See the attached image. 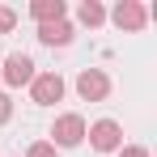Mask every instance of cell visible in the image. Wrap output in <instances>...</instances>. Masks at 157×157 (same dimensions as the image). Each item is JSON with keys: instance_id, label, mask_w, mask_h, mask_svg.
Here are the masks:
<instances>
[{"instance_id": "4", "label": "cell", "mask_w": 157, "mask_h": 157, "mask_svg": "<svg viewBox=\"0 0 157 157\" xmlns=\"http://www.w3.org/2000/svg\"><path fill=\"white\" fill-rule=\"evenodd\" d=\"M77 94L85 98V102H102L106 94H110V81H106V72L102 68H85L77 77Z\"/></svg>"}, {"instance_id": "11", "label": "cell", "mask_w": 157, "mask_h": 157, "mask_svg": "<svg viewBox=\"0 0 157 157\" xmlns=\"http://www.w3.org/2000/svg\"><path fill=\"white\" fill-rule=\"evenodd\" d=\"M26 157H55V144H47V140H38V144H30Z\"/></svg>"}, {"instance_id": "5", "label": "cell", "mask_w": 157, "mask_h": 157, "mask_svg": "<svg viewBox=\"0 0 157 157\" xmlns=\"http://www.w3.org/2000/svg\"><path fill=\"white\" fill-rule=\"evenodd\" d=\"M0 72H4L9 85H30V81H34V59L17 51V55H9V59H4V68H0Z\"/></svg>"}, {"instance_id": "8", "label": "cell", "mask_w": 157, "mask_h": 157, "mask_svg": "<svg viewBox=\"0 0 157 157\" xmlns=\"http://www.w3.org/2000/svg\"><path fill=\"white\" fill-rule=\"evenodd\" d=\"M38 38L47 47H68L72 43V26L68 21H51V26H38Z\"/></svg>"}, {"instance_id": "7", "label": "cell", "mask_w": 157, "mask_h": 157, "mask_svg": "<svg viewBox=\"0 0 157 157\" xmlns=\"http://www.w3.org/2000/svg\"><path fill=\"white\" fill-rule=\"evenodd\" d=\"M30 17H34L38 26L64 21V0H34V4H30Z\"/></svg>"}, {"instance_id": "13", "label": "cell", "mask_w": 157, "mask_h": 157, "mask_svg": "<svg viewBox=\"0 0 157 157\" xmlns=\"http://www.w3.org/2000/svg\"><path fill=\"white\" fill-rule=\"evenodd\" d=\"M9 115H13V102H9V94H0V123H9Z\"/></svg>"}, {"instance_id": "10", "label": "cell", "mask_w": 157, "mask_h": 157, "mask_svg": "<svg viewBox=\"0 0 157 157\" xmlns=\"http://www.w3.org/2000/svg\"><path fill=\"white\" fill-rule=\"evenodd\" d=\"M13 26H17V13H13L9 4H0V34H9Z\"/></svg>"}, {"instance_id": "9", "label": "cell", "mask_w": 157, "mask_h": 157, "mask_svg": "<svg viewBox=\"0 0 157 157\" xmlns=\"http://www.w3.org/2000/svg\"><path fill=\"white\" fill-rule=\"evenodd\" d=\"M77 17H81V26L94 30V26H102V21H106V9L98 4V0H85V4L77 9Z\"/></svg>"}, {"instance_id": "3", "label": "cell", "mask_w": 157, "mask_h": 157, "mask_svg": "<svg viewBox=\"0 0 157 157\" xmlns=\"http://www.w3.org/2000/svg\"><path fill=\"white\" fill-rule=\"evenodd\" d=\"M30 94H34V102H38V106L59 102V98H64V81H59V72H34Z\"/></svg>"}, {"instance_id": "6", "label": "cell", "mask_w": 157, "mask_h": 157, "mask_svg": "<svg viewBox=\"0 0 157 157\" xmlns=\"http://www.w3.org/2000/svg\"><path fill=\"white\" fill-rule=\"evenodd\" d=\"M110 17H115V26H119V30H144V21H149L144 4H136V0H123Z\"/></svg>"}, {"instance_id": "1", "label": "cell", "mask_w": 157, "mask_h": 157, "mask_svg": "<svg viewBox=\"0 0 157 157\" xmlns=\"http://www.w3.org/2000/svg\"><path fill=\"white\" fill-rule=\"evenodd\" d=\"M81 140H85V119L81 115H59L51 128V144H59V149H77Z\"/></svg>"}, {"instance_id": "2", "label": "cell", "mask_w": 157, "mask_h": 157, "mask_svg": "<svg viewBox=\"0 0 157 157\" xmlns=\"http://www.w3.org/2000/svg\"><path fill=\"white\" fill-rule=\"evenodd\" d=\"M85 136H89V144H94L98 153H115V149L123 144V128H119L115 119H98Z\"/></svg>"}, {"instance_id": "12", "label": "cell", "mask_w": 157, "mask_h": 157, "mask_svg": "<svg viewBox=\"0 0 157 157\" xmlns=\"http://www.w3.org/2000/svg\"><path fill=\"white\" fill-rule=\"evenodd\" d=\"M119 157H149L144 144H119Z\"/></svg>"}]
</instances>
